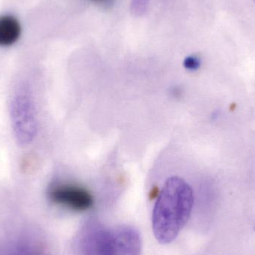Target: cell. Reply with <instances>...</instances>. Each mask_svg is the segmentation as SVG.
<instances>
[{
    "mask_svg": "<svg viewBox=\"0 0 255 255\" xmlns=\"http://www.w3.org/2000/svg\"><path fill=\"white\" fill-rule=\"evenodd\" d=\"M0 255H45L43 248L34 241L18 240L0 250Z\"/></svg>",
    "mask_w": 255,
    "mask_h": 255,
    "instance_id": "cell-6",
    "label": "cell"
},
{
    "mask_svg": "<svg viewBox=\"0 0 255 255\" xmlns=\"http://www.w3.org/2000/svg\"><path fill=\"white\" fill-rule=\"evenodd\" d=\"M140 247L139 234L127 226L108 229L91 226L80 241L81 255H139Z\"/></svg>",
    "mask_w": 255,
    "mask_h": 255,
    "instance_id": "cell-2",
    "label": "cell"
},
{
    "mask_svg": "<svg viewBox=\"0 0 255 255\" xmlns=\"http://www.w3.org/2000/svg\"><path fill=\"white\" fill-rule=\"evenodd\" d=\"M184 65L187 70H196L200 66V61L196 57L189 56L184 60Z\"/></svg>",
    "mask_w": 255,
    "mask_h": 255,
    "instance_id": "cell-7",
    "label": "cell"
},
{
    "mask_svg": "<svg viewBox=\"0 0 255 255\" xmlns=\"http://www.w3.org/2000/svg\"></svg>",
    "mask_w": 255,
    "mask_h": 255,
    "instance_id": "cell-8",
    "label": "cell"
},
{
    "mask_svg": "<svg viewBox=\"0 0 255 255\" xmlns=\"http://www.w3.org/2000/svg\"><path fill=\"white\" fill-rule=\"evenodd\" d=\"M11 118L19 143H30L37 132V121L32 100L26 90H21L15 95L11 103Z\"/></svg>",
    "mask_w": 255,
    "mask_h": 255,
    "instance_id": "cell-3",
    "label": "cell"
},
{
    "mask_svg": "<svg viewBox=\"0 0 255 255\" xmlns=\"http://www.w3.org/2000/svg\"><path fill=\"white\" fill-rule=\"evenodd\" d=\"M21 27L16 18L9 15L0 16V46H10L17 41Z\"/></svg>",
    "mask_w": 255,
    "mask_h": 255,
    "instance_id": "cell-5",
    "label": "cell"
},
{
    "mask_svg": "<svg viewBox=\"0 0 255 255\" xmlns=\"http://www.w3.org/2000/svg\"><path fill=\"white\" fill-rule=\"evenodd\" d=\"M53 203L74 211H85L93 205L91 193L83 187L73 184H55L48 192Z\"/></svg>",
    "mask_w": 255,
    "mask_h": 255,
    "instance_id": "cell-4",
    "label": "cell"
},
{
    "mask_svg": "<svg viewBox=\"0 0 255 255\" xmlns=\"http://www.w3.org/2000/svg\"><path fill=\"white\" fill-rule=\"evenodd\" d=\"M194 196L191 187L179 177H171L165 183L154 205L152 228L160 244L176 238L190 218Z\"/></svg>",
    "mask_w": 255,
    "mask_h": 255,
    "instance_id": "cell-1",
    "label": "cell"
}]
</instances>
